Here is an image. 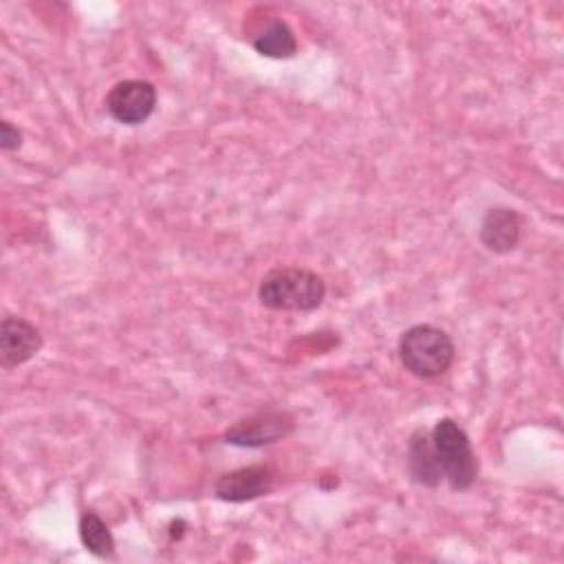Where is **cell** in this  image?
Returning <instances> with one entry per match:
<instances>
[{
    "label": "cell",
    "mask_w": 564,
    "mask_h": 564,
    "mask_svg": "<svg viewBox=\"0 0 564 564\" xmlns=\"http://www.w3.org/2000/svg\"><path fill=\"white\" fill-rule=\"evenodd\" d=\"M79 540L97 557H110L115 553V538H112L108 524L95 511L82 513Z\"/></svg>",
    "instance_id": "cell-11"
},
{
    "label": "cell",
    "mask_w": 564,
    "mask_h": 564,
    "mask_svg": "<svg viewBox=\"0 0 564 564\" xmlns=\"http://www.w3.org/2000/svg\"><path fill=\"white\" fill-rule=\"evenodd\" d=\"M408 471L410 478L421 487H438L443 480L432 436L425 430H416L408 443Z\"/></svg>",
    "instance_id": "cell-9"
},
{
    "label": "cell",
    "mask_w": 564,
    "mask_h": 564,
    "mask_svg": "<svg viewBox=\"0 0 564 564\" xmlns=\"http://www.w3.org/2000/svg\"><path fill=\"white\" fill-rule=\"evenodd\" d=\"M522 234V218L516 209L491 207L480 223V242L494 253H509L518 247Z\"/></svg>",
    "instance_id": "cell-8"
},
{
    "label": "cell",
    "mask_w": 564,
    "mask_h": 564,
    "mask_svg": "<svg viewBox=\"0 0 564 564\" xmlns=\"http://www.w3.org/2000/svg\"><path fill=\"white\" fill-rule=\"evenodd\" d=\"M108 115L123 126L148 121L156 108V88L143 79L117 82L106 95Z\"/></svg>",
    "instance_id": "cell-4"
},
{
    "label": "cell",
    "mask_w": 564,
    "mask_h": 564,
    "mask_svg": "<svg viewBox=\"0 0 564 564\" xmlns=\"http://www.w3.org/2000/svg\"><path fill=\"white\" fill-rule=\"evenodd\" d=\"M456 348L452 337L432 324L410 326L399 339L403 368L419 379H434L449 370Z\"/></svg>",
    "instance_id": "cell-2"
},
{
    "label": "cell",
    "mask_w": 564,
    "mask_h": 564,
    "mask_svg": "<svg viewBox=\"0 0 564 564\" xmlns=\"http://www.w3.org/2000/svg\"><path fill=\"white\" fill-rule=\"evenodd\" d=\"M293 432V419L286 412H258L234 423L225 441L238 447H262L286 438Z\"/></svg>",
    "instance_id": "cell-5"
},
{
    "label": "cell",
    "mask_w": 564,
    "mask_h": 564,
    "mask_svg": "<svg viewBox=\"0 0 564 564\" xmlns=\"http://www.w3.org/2000/svg\"><path fill=\"white\" fill-rule=\"evenodd\" d=\"M20 143H22V132L9 121H0V148L11 152V150H18Z\"/></svg>",
    "instance_id": "cell-12"
},
{
    "label": "cell",
    "mask_w": 564,
    "mask_h": 564,
    "mask_svg": "<svg viewBox=\"0 0 564 564\" xmlns=\"http://www.w3.org/2000/svg\"><path fill=\"white\" fill-rule=\"evenodd\" d=\"M326 297V282L311 269L275 267L264 273L258 300L271 311H313Z\"/></svg>",
    "instance_id": "cell-1"
},
{
    "label": "cell",
    "mask_w": 564,
    "mask_h": 564,
    "mask_svg": "<svg viewBox=\"0 0 564 564\" xmlns=\"http://www.w3.org/2000/svg\"><path fill=\"white\" fill-rule=\"evenodd\" d=\"M273 480L275 471L269 465H249L223 474L214 485V494L225 502H247L267 496L273 489Z\"/></svg>",
    "instance_id": "cell-6"
},
{
    "label": "cell",
    "mask_w": 564,
    "mask_h": 564,
    "mask_svg": "<svg viewBox=\"0 0 564 564\" xmlns=\"http://www.w3.org/2000/svg\"><path fill=\"white\" fill-rule=\"evenodd\" d=\"M253 48L264 57L289 59L297 53V40L286 22L275 20L260 35L253 37Z\"/></svg>",
    "instance_id": "cell-10"
},
{
    "label": "cell",
    "mask_w": 564,
    "mask_h": 564,
    "mask_svg": "<svg viewBox=\"0 0 564 564\" xmlns=\"http://www.w3.org/2000/svg\"><path fill=\"white\" fill-rule=\"evenodd\" d=\"M430 436L443 480H447L454 491L469 489L478 476V460L465 430L454 419L445 416L434 423Z\"/></svg>",
    "instance_id": "cell-3"
},
{
    "label": "cell",
    "mask_w": 564,
    "mask_h": 564,
    "mask_svg": "<svg viewBox=\"0 0 564 564\" xmlns=\"http://www.w3.org/2000/svg\"><path fill=\"white\" fill-rule=\"evenodd\" d=\"M40 348H42V335L31 322H26L22 317H13V315L2 317L0 361L4 368H15V366L29 361L31 357L37 355Z\"/></svg>",
    "instance_id": "cell-7"
}]
</instances>
